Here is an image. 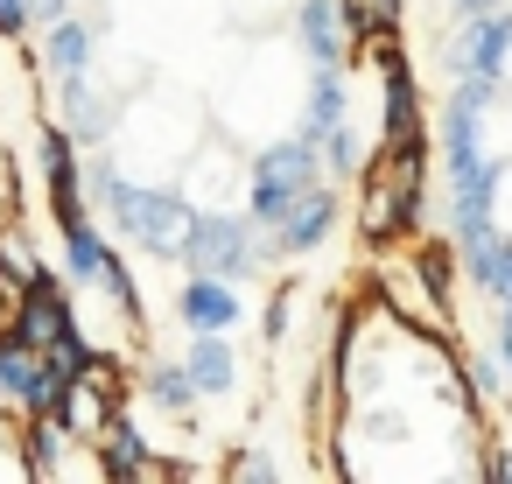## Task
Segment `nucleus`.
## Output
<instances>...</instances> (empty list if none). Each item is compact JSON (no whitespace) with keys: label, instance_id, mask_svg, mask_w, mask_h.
<instances>
[{"label":"nucleus","instance_id":"obj_13","mask_svg":"<svg viewBox=\"0 0 512 484\" xmlns=\"http://www.w3.org/2000/svg\"><path fill=\"white\" fill-rule=\"evenodd\" d=\"M22 22H29V8H22V0H0V29H8V36H15Z\"/></svg>","mask_w":512,"mask_h":484},{"label":"nucleus","instance_id":"obj_14","mask_svg":"<svg viewBox=\"0 0 512 484\" xmlns=\"http://www.w3.org/2000/svg\"><path fill=\"white\" fill-rule=\"evenodd\" d=\"M36 8H43V15H64V0H36Z\"/></svg>","mask_w":512,"mask_h":484},{"label":"nucleus","instance_id":"obj_2","mask_svg":"<svg viewBox=\"0 0 512 484\" xmlns=\"http://www.w3.org/2000/svg\"><path fill=\"white\" fill-rule=\"evenodd\" d=\"M302 190H309V148H288V155H274L267 176H260V211H267V218H288V211L302 204Z\"/></svg>","mask_w":512,"mask_h":484},{"label":"nucleus","instance_id":"obj_1","mask_svg":"<svg viewBox=\"0 0 512 484\" xmlns=\"http://www.w3.org/2000/svg\"><path fill=\"white\" fill-rule=\"evenodd\" d=\"M71 337V323H64V295H57V281H29V309L8 323V344H22V351H50V344H64Z\"/></svg>","mask_w":512,"mask_h":484},{"label":"nucleus","instance_id":"obj_8","mask_svg":"<svg viewBox=\"0 0 512 484\" xmlns=\"http://www.w3.org/2000/svg\"><path fill=\"white\" fill-rule=\"evenodd\" d=\"M190 379H197V386H225V379H232V358H225V344H197V365H190Z\"/></svg>","mask_w":512,"mask_h":484},{"label":"nucleus","instance_id":"obj_5","mask_svg":"<svg viewBox=\"0 0 512 484\" xmlns=\"http://www.w3.org/2000/svg\"><path fill=\"white\" fill-rule=\"evenodd\" d=\"M386 141H421V106H414V85L407 78L386 85Z\"/></svg>","mask_w":512,"mask_h":484},{"label":"nucleus","instance_id":"obj_7","mask_svg":"<svg viewBox=\"0 0 512 484\" xmlns=\"http://www.w3.org/2000/svg\"><path fill=\"white\" fill-rule=\"evenodd\" d=\"M106 456H113V470H120V477H148L141 442H134V428H127V421H106Z\"/></svg>","mask_w":512,"mask_h":484},{"label":"nucleus","instance_id":"obj_3","mask_svg":"<svg viewBox=\"0 0 512 484\" xmlns=\"http://www.w3.org/2000/svg\"><path fill=\"white\" fill-rule=\"evenodd\" d=\"M113 204L141 225V239L148 246H183L190 239V218L176 211V204H162V197H134V190H113Z\"/></svg>","mask_w":512,"mask_h":484},{"label":"nucleus","instance_id":"obj_10","mask_svg":"<svg viewBox=\"0 0 512 484\" xmlns=\"http://www.w3.org/2000/svg\"><path fill=\"white\" fill-rule=\"evenodd\" d=\"M78 57H85V29H64V22H57V36H50V64L78 71Z\"/></svg>","mask_w":512,"mask_h":484},{"label":"nucleus","instance_id":"obj_4","mask_svg":"<svg viewBox=\"0 0 512 484\" xmlns=\"http://www.w3.org/2000/svg\"><path fill=\"white\" fill-rule=\"evenodd\" d=\"M183 253H190L197 267H246V239H239V225H197V232L183 239Z\"/></svg>","mask_w":512,"mask_h":484},{"label":"nucleus","instance_id":"obj_6","mask_svg":"<svg viewBox=\"0 0 512 484\" xmlns=\"http://www.w3.org/2000/svg\"><path fill=\"white\" fill-rule=\"evenodd\" d=\"M183 309H190V323H204V330H225V323H232V295H225L218 281H197V288L183 295Z\"/></svg>","mask_w":512,"mask_h":484},{"label":"nucleus","instance_id":"obj_12","mask_svg":"<svg viewBox=\"0 0 512 484\" xmlns=\"http://www.w3.org/2000/svg\"><path fill=\"white\" fill-rule=\"evenodd\" d=\"M155 393H162L169 407H183V400H190V372H155Z\"/></svg>","mask_w":512,"mask_h":484},{"label":"nucleus","instance_id":"obj_11","mask_svg":"<svg viewBox=\"0 0 512 484\" xmlns=\"http://www.w3.org/2000/svg\"><path fill=\"white\" fill-rule=\"evenodd\" d=\"M302 29H309V43L330 57L337 50V36H330V0H309V15H302Z\"/></svg>","mask_w":512,"mask_h":484},{"label":"nucleus","instance_id":"obj_9","mask_svg":"<svg viewBox=\"0 0 512 484\" xmlns=\"http://www.w3.org/2000/svg\"><path fill=\"white\" fill-rule=\"evenodd\" d=\"M71 260H78V274H99V267H106V253H99L92 225H78V218H71Z\"/></svg>","mask_w":512,"mask_h":484}]
</instances>
